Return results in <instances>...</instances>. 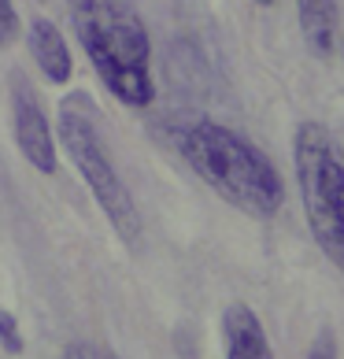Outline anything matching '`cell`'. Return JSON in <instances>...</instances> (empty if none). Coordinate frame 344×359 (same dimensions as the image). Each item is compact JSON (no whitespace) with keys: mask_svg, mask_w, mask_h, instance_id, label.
Wrapping results in <instances>:
<instances>
[{"mask_svg":"<svg viewBox=\"0 0 344 359\" xmlns=\"http://www.w3.org/2000/svg\"><path fill=\"white\" fill-rule=\"evenodd\" d=\"M178 152L230 208L274 219L285 208V182L263 149L215 118H193L178 130Z\"/></svg>","mask_w":344,"mask_h":359,"instance_id":"cell-1","label":"cell"},{"mask_svg":"<svg viewBox=\"0 0 344 359\" xmlns=\"http://www.w3.org/2000/svg\"><path fill=\"white\" fill-rule=\"evenodd\" d=\"M71 22L92 71L126 108H149L152 86V41L130 0H71Z\"/></svg>","mask_w":344,"mask_h":359,"instance_id":"cell-2","label":"cell"},{"mask_svg":"<svg viewBox=\"0 0 344 359\" xmlns=\"http://www.w3.org/2000/svg\"><path fill=\"white\" fill-rule=\"evenodd\" d=\"M60 141L67 149L71 163L78 167V175L85 178L92 201L108 215L111 230L123 237V245H137L141 211L108 156V144L100 137V111L92 108L89 93H71V97L60 100Z\"/></svg>","mask_w":344,"mask_h":359,"instance_id":"cell-3","label":"cell"},{"mask_svg":"<svg viewBox=\"0 0 344 359\" xmlns=\"http://www.w3.org/2000/svg\"><path fill=\"white\" fill-rule=\"evenodd\" d=\"M293 163L315 241L326 252V259H333L344 271V159L322 123L296 126Z\"/></svg>","mask_w":344,"mask_h":359,"instance_id":"cell-4","label":"cell"},{"mask_svg":"<svg viewBox=\"0 0 344 359\" xmlns=\"http://www.w3.org/2000/svg\"><path fill=\"white\" fill-rule=\"evenodd\" d=\"M11 115H15V144L22 159L41 175H56L60 156H56V137H52V126L37 104L34 89L15 78V97H11Z\"/></svg>","mask_w":344,"mask_h":359,"instance_id":"cell-5","label":"cell"},{"mask_svg":"<svg viewBox=\"0 0 344 359\" xmlns=\"http://www.w3.org/2000/svg\"><path fill=\"white\" fill-rule=\"evenodd\" d=\"M222 341H226V359H274L259 315L248 304H230L222 315Z\"/></svg>","mask_w":344,"mask_h":359,"instance_id":"cell-6","label":"cell"},{"mask_svg":"<svg viewBox=\"0 0 344 359\" xmlns=\"http://www.w3.org/2000/svg\"><path fill=\"white\" fill-rule=\"evenodd\" d=\"M26 41H30V56L37 60L41 74L48 78L52 86H67L71 82V48H67V37L60 34V26L52 19L37 15L26 30Z\"/></svg>","mask_w":344,"mask_h":359,"instance_id":"cell-7","label":"cell"},{"mask_svg":"<svg viewBox=\"0 0 344 359\" xmlns=\"http://www.w3.org/2000/svg\"><path fill=\"white\" fill-rule=\"evenodd\" d=\"M296 19L300 34L319 60H329L337 52L340 37V15H337V0H296Z\"/></svg>","mask_w":344,"mask_h":359,"instance_id":"cell-8","label":"cell"},{"mask_svg":"<svg viewBox=\"0 0 344 359\" xmlns=\"http://www.w3.org/2000/svg\"><path fill=\"white\" fill-rule=\"evenodd\" d=\"M22 34V19L11 0H0V48H11Z\"/></svg>","mask_w":344,"mask_h":359,"instance_id":"cell-9","label":"cell"},{"mask_svg":"<svg viewBox=\"0 0 344 359\" xmlns=\"http://www.w3.org/2000/svg\"><path fill=\"white\" fill-rule=\"evenodd\" d=\"M0 344H4L11 355H22V348H26V341L19 334V323L11 311H0Z\"/></svg>","mask_w":344,"mask_h":359,"instance_id":"cell-10","label":"cell"},{"mask_svg":"<svg viewBox=\"0 0 344 359\" xmlns=\"http://www.w3.org/2000/svg\"><path fill=\"white\" fill-rule=\"evenodd\" d=\"M60 359H118L111 348H104V344H92V341H74L63 348Z\"/></svg>","mask_w":344,"mask_h":359,"instance_id":"cell-11","label":"cell"},{"mask_svg":"<svg viewBox=\"0 0 344 359\" xmlns=\"http://www.w3.org/2000/svg\"><path fill=\"white\" fill-rule=\"evenodd\" d=\"M308 359H337V337L329 334V330H322V334L311 341Z\"/></svg>","mask_w":344,"mask_h":359,"instance_id":"cell-12","label":"cell"},{"mask_svg":"<svg viewBox=\"0 0 344 359\" xmlns=\"http://www.w3.org/2000/svg\"><path fill=\"white\" fill-rule=\"evenodd\" d=\"M256 4H277V0H256Z\"/></svg>","mask_w":344,"mask_h":359,"instance_id":"cell-13","label":"cell"}]
</instances>
